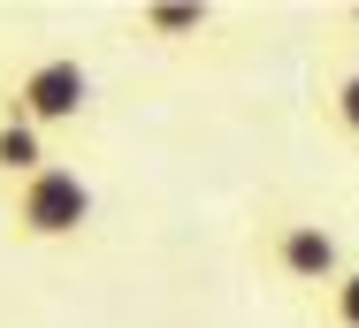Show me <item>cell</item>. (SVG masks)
<instances>
[{
    "label": "cell",
    "mask_w": 359,
    "mask_h": 328,
    "mask_svg": "<svg viewBox=\"0 0 359 328\" xmlns=\"http://www.w3.org/2000/svg\"><path fill=\"white\" fill-rule=\"evenodd\" d=\"M0 115L31 123V130H76L92 115V69L76 62L69 46H39L23 62L0 69Z\"/></svg>",
    "instance_id": "1"
},
{
    "label": "cell",
    "mask_w": 359,
    "mask_h": 328,
    "mask_svg": "<svg viewBox=\"0 0 359 328\" xmlns=\"http://www.w3.org/2000/svg\"><path fill=\"white\" fill-rule=\"evenodd\" d=\"M260 267H268L276 282H290V290L329 298L337 275L352 267V252H344V229H337L329 214H268V221H260Z\"/></svg>",
    "instance_id": "2"
},
{
    "label": "cell",
    "mask_w": 359,
    "mask_h": 328,
    "mask_svg": "<svg viewBox=\"0 0 359 328\" xmlns=\"http://www.w3.org/2000/svg\"><path fill=\"white\" fill-rule=\"evenodd\" d=\"M92 214H100L92 176L69 168V160H54V168H39L31 184L8 191V237H23V245H69V237L92 229Z\"/></svg>",
    "instance_id": "3"
},
{
    "label": "cell",
    "mask_w": 359,
    "mask_h": 328,
    "mask_svg": "<svg viewBox=\"0 0 359 328\" xmlns=\"http://www.w3.org/2000/svg\"><path fill=\"white\" fill-rule=\"evenodd\" d=\"M39 168H54V137L31 130V123H15V115H0V191L31 184Z\"/></svg>",
    "instance_id": "4"
},
{
    "label": "cell",
    "mask_w": 359,
    "mask_h": 328,
    "mask_svg": "<svg viewBox=\"0 0 359 328\" xmlns=\"http://www.w3.org/2000/svg\"><path fill=\"white\" fill-rule=\"evenodd\" d=\"M130 23H138L145 39H161V46H184V39H207L215 31V8L207 0H145Z\"/></svg>",
    "instance_id": "5"
},
{
    "label": "cell",
    "mask_w": 359,
    "mask_h": 328,
    "mask_svg": "<svg viewBox=\"0 0 359 328\" xmlns=\"http://www.w3.org/2000/svg\"><path fill=\"white\" fill-rule=\"evenodd\" d=\"M329 123H337V137L359 145V62H344L337 84H329Z\"/></svg>",
    "instance_id": "6"
},
{
    "label": "cell",
    "mask_w": 359,
    "mask_h": 328,
    "mask_svg": "<svg viewBox=\"0 0 359 328\" xmlns=\"http://www.w3.org/2000/svg\"><path fill=\"white\" fill-rule=\"evenodd\" d=\"M321 321H329V328H359V260L344 267V275H337V290L321 298Z\"/></svg>",
    "instance_id": "7"
},
{
    "label": "cell",
    "mask_w": 359,
    "mask_h": 328,
    "mask_svg": "<svg viewBox=\"0 0 359 328\" xmlns=\"http://www.w3.org/2000/svg\"><path fill=\"white\" fill-rule=\"evenodd\" d=\"M344 23H352V31H359V8H344Z\"/></svg>",
    "instance_id": "8"
}]
</instances>
